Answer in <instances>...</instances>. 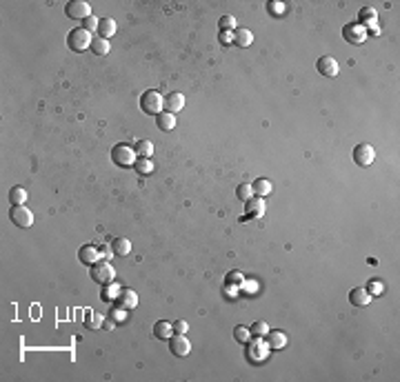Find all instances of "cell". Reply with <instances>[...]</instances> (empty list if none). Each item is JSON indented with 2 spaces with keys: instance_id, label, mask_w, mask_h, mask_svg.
<instances>
[{
  "instance_id": "6da1fadb",
  "label": "cell",
  "mask_w": 400,
  "mask_h": 382,
  "mask_svg": "<svg viewBox=\"0 0 400 382\" xmlns=\"http://www.w3.org/2000/svg\"><path fill=\"white\" fill-rule=\"evenodd\" d=\"M140 109L145 113H149V116H158V113H162V109H165V98H162L160 91L147 89L145 94L140 96Z\"/></svg>"
},
{
  "instance_id": "7a4b0ae2",
  "label": "cell",
  "mask_w": 400,
  "mask_h": 382,
  "mask_svg": "<svg viewBox=\"0 0 400 382\" xmlns=\"http://www.w3.org/2000/svg\"><path fill=\"white\" fill-rule=\"evenodd\" d=\"M111 160L118 164V167H133L136 164V149L127 142H118L111 147Z\"/></svg>"
},
{
  "instance_id": "3957f363",
  "label": "cell",
  "mask_w": 400,
  "mask_h": 382,
  "mask_svg": "<svg viewBox=\"0 0 400 382\" xmlns=\"http://www.w3.org/2000/svg\"><path fill=\"white\" fill-rule=\"evenodd\" d=\"M91 43H94L91 34L87 32L85 27H76L67 34V47L71 51H87V49H91Z\"/></svg>"
},
{
  "instance_id": "277c9868",
  "label": "cell",
  "mask_w": 400,
  "mask_h": 382,
  "mask_svg": "<svg viewBox=\"0 0 400 382\" xmlns=\"http://www.w3.org/2000/svg\"><path fill=\"white\" fill-rule=\"evenodd\" d=\"M114 278H116V271L107 260H98L91 265V280L94 282H98V285H111Z\"/></svg>"
},
{
  "instance_id": "5b68a950",
  "label": "cell",
  "mask_w": 400,
  "mask_h": 382,
  "mask_svg": "<svg viewBox=\"0 0 400 382\" xmlns=\"http://www.w3.org/2000/svg\"><path fill=\"white\" fill-rule=\"evenodd\" d=\"M9 220L16 227H20V229H27V227L34 225V214L25 205H14L12 211H9Z\"/></svg>"
},
{
  "instance_id": "8992f818",
  "label": "cell",
  "mask_w": 400,
  "mask_h": 382,
  "mask_svg": "<svg viewBox=\"0 0 400 382\" xmlns=\"http://www.w3.org/2000/svg\"><path fill=\"white\" fill-rule=\"evenodd\" d=\"M65 14L74 20H85V18L91 16V7H89V3H85V0H69L67 7H65Z\"/></svg>"
},
{
  "instance_id": "52a82bcc",
  "label": "cell",
  "mask_w": 400,
  "mask_h": 382,
  "mask_svg": "<svg viewBox=\"0 0 400 382\" xmlns=\"http://www.w3.org/2000/svg\"><path fill=\"white\" fill-rule=\"evenodd\" d=\"M169 351H171L173 355H178V358H184V355H189V351H191V342H189V338L184 333H176L169 338Z\"/></svg>"
},
{
  "instance_id": "ba28073f",
  "label": "cell",
  "mask_w": 400,
  "mask_h": 382,
  "mask_svg": "<svg viewBox=\"0 0 400 382\" xmlns=\"http://www.w3.org/2000/svg\"><path fill=\"white\" fill-rule=\"evenodd\" d=\"M373 158H376V151H373L371 144L360 142L353 149V162H356L358 167H369V164L373 162Z\"/></svg>"
},
{
  "instance_id": "9c48e42d",
  "label": "cell",
  "mask_w": 400,
  "mask_h": 382,
  "mask_svg": "<svg viewBox=\"0 0 400 382\" xmlns=\"http://www.w3.org/2000/svg\"><path fill=\"white\" fill-rule=\"evenodd\" d=\"M342 36H345L347 43L360 45V43H365V38H367V29L362 27V25H358V23H349V25L342 27Z\"/></svg>"
},
{
  "instance_id": "30bf717a",
  "label": "cell",
  "mask_w": 400,
  "mask_h": 382,
  "mask_svg": "<svg viewBox=\"0 0 400 382\" xmlns=\"http://www.w3.org/2000/svg\"><path fill=\"white\" fill-rule=\"evenodd\" d=\"M316 69L320 76H325V78H333V76H338V60L333 58V56H322V58H318L316 63Z\"/></svg>"
},
{
  "instance_id": "8fae6325",
  "label": "cell",
  "mask_w": 400,
  "mask_h": 382,
  "mask_svg": "<svg viewBox=\"0 0 400 382\" xmlns=\"http://www.w3.org/2000/svg\"><path fill=\"white\" fill-rule=\"evenodd\" d=\"M116 304L122 309L138 307V293L133 291V289H120V293H118V298H116Z\"/></svg>"
},
{
  "instance_id": "7c38bea8",
  "label": "cell",
  "mask_w": 400,
  "mask_h": 382,
  "mask_svg": "<svg viewBox=\"0 0 400 382\" xmlns=\"http://www.w3.org/2000/svg\"><path fill=\"white\" fill-rule=\"evenodd\" d=\"M371 293L367 291L365 287H356L349 291V302L353 304V307H367L369 302H371Z\"/></svg>"
},
{
  "instance_id": "4fadbf2b",
  "label": "cell",
  "mask_w": 400,
  "mask_h": 382,
  "mask_svg": "<svg viewBox=\"0 0 400 382\" xmlns=\"http://www.w3.org/2000/svg\"><path fill=\"white\" fill-rule=\"evenodd\" d=\"M98 247H94V245H83L78 249V260L83 262V265H94V262H98Z\"/></svg>"
},
{
  "instance_id": "5bb4252c",
  "label": "cell",
  "mask_w": 400,
  "mask_h": 382,
  "mask_svg": "<svg viewBox=\"0 0 400 382\" xmlns=\"http://www.w3.org/2000/svg\"><path fill=\"white\" fill-rule=\"evenodd\" d=\"M182 107H184V96L180 94V91H171V94L165 96V109H167L169 113L180 111Z\"/></svg>"
},
{
  "instance_id": "9a60e30c",
  "label": "cell",
  "mask_w": 400,
  "mask_h": 382,
  "mask_svg": "<svg viewBox=\"0 0 400 382\" xmlns=\"http://www.w3.org/2000/svg\"><path fill=\"white\" fill-rule=\"evenodd\" d=\"M232 40H234V45H236V47L245 49V47H249V45L254 43V36H251V32H249V29H234Z\"/></svg>"
},
{
  "instance_id": "2e32d148",
  "label": "cell",
  "mask_w": 400,
  "mask_h": 382,
  "mask_svg": "<svg viewBox=\"0 0 400 382\" xmlns=\"http://www.w3.org/2000/svg\"><path fill=\"white\" fill-rule=\"evenodd\" d=\"M245 205H247V216H256L258 218V216L265 214V200L260 196H251Z\"/></svg>"
},
{
  "instance_id": "e0dca14e",
  "label": "cell",
  "mask_w": 400,
  "mask_h": 382,
  "mask_svg": "<svg viewBox=\"0 0 400 382\" xmlns=\"http://www.w3.org/2000/svg\"><path fill=\"white\" fill-rule=\"evenodd\" d=\"M265 338H267V347L269 349H283L287 344V333L285 331H269Z\"/></svg>"
},
{
  "instance_id": "ac0fdd59",
  "label": "cell",
  "mask_w": 400,
  "mask_h": 382,
  "mask_svg": "<svg viewBox=\"0 0 400 382\" xmlns=\"http://www.w3.org/2000/svg\"><path fill=\"white\" fill-rule=\"evenodd\" d=\"M156 125H158L160 131H171V129L176 127V116H173V113H169V111L158 113V116H156Z\"/></svg>"
},
{
  "instance_id": "d6986e66",
  "label": "cell",
  "mask_w": 400,
  "mask_h": 382,
  "mask_svg": "<svg viewBox=\"0 0 400 382\" xmlns=\"http://www.w3.org/2000/svg\"><path fill=\"white\" fill-rule=\"evenodd\" d=\"M116 20L114 18H100V23H98V34H100V38H105V40H109L111 36L116 34Z\"/></svg>"
},
{
  "instance_id": "ffe728a7",
  "label": "cell",
  "mask_w": 400,
  "mask_h": 382,
  "mask_svg": "<svg viewBox=\"0 0 400 382\" xmlns=\"http://www.w3.org/2000/svg\"><path fill=\"white\" fill-rule=\"evenodd\" d=\"M173 333V327L169 322H165V320H158L156 324H153V335H156L158 340H169Z\"/></svg>"
},
{
  "instance_id": "44dd1931",
  "label": "cell",
  "mask_w": 400,
  "mask_h": 382,
  "mask_svg": "<svg viewBox=\"0 0 400 382\" xmlns=\"http://www.w3.org/2000/svg\"><path fill=\"white\" fill-rule=\"evenodd\" d=\"M251 189H254V196H260V198H265V196H269L274 187H271V182L267 178H258L254 180V184H251Z\"/></svg>"
},
{
  "instance_id": "7402d4cb",
  "label": "cell",
  "mask_w": 400,
  "mask_h": 382,
  "mask_svg": "<svg viewBox=\"0 0 400 382\" xmlns=\"http://www.w3.org/2000/svg\"><path fill=\"white\" fill-rule=\"evenodd\" d=\"M133 149H136L138 158H151L153 156V144H151V140H145V138L133 144Z\"/></svg>"
},
{
  "instance_id": "603a6c76",
  "label": "cell",
  "mask_w": 400,
  "mask_h": 382,
  "mask_svg": "<svg viewBox=\"0 0 400 382\" xmlns=\"http://www.w3.org/2000/svg\"><path fill=\"white\" fill-rule=\"evenodd\" d=\"M111 251H114L116 256H127L131 251V242L127 238H114L111 240Z\"/></svg>"
},
{
  "instance_id": "cb8c5ba5",
  "label": "cell",
  "mask_w": 400,
  "mask_h": 382,
  "mask_svg": "<svg viewBox=\"0 0 400 382\" xmlns=\"http://www.w3.org/2000/svg\"><path fill=\"white\" fill-rule=\"evenodd\" d=\"M102 322H105V316H100L98 311H87L85 313V327L87 329H98V327H102Z\"/></svg>"
},
{
  "instance_id": "d4e9b609",
  "label": "cell",
  "mask_w": 400,
  "mask_h": 382,
  "mask_svg": "<svg viewBox=\"0 0 400 382\" xmlns=\"http://www.w3.org/2000/svg\"><path fill=\"white\" fill-rule=\"evenodd\" d=\"M25 200H27V189L25 187H14L9 191V203L12 205H25Z\"/></svg>"
},
{
  "instance_id": "484cf974",
  "label": "cell",
  "mask_w": 400,
  "mask_h": 382,
  "mask_svg": "<svg viewBox=\"0 0 400 382\" xmlns=\"http://www.w3.org/2000/svg\"><path fill=\"white\" fill-rule=\"evenodd\" d=\"M133 169H136L140 175H149L151 171H153V162H151V158H138L136 160V164H133Z\"/></svg>"
},
{
  "instance_id": "4316f807",
  "label": "cell",
  "mask_w": 400,
  "mask_h": 382,
  "mask_svg": "<svg viewBox=\"0 0 400 382\" xmlns=\"http://www.w3.org/2000/svg\"><path fill=\"white\" fill-rule=\"evenodd\" d=\"M118 293H120V289L116 287V282H111V285H102L100 298H102L105 302H111V300H116V298H118Z\"/></svg>"
},
{
  "instance_id": "83f0119b",
  "label": "cell",
  "mask_w": 400,
  "mask_h": 382,
  "mask_svg": "<svg viewBox=\"0 0 400 382\" xmlns=\"http://www.w3.org/2000/svg\"><path fill=\"white\" fill-rule=\"evenodd\" d=\"M109 49H111V45H109V40H105V38H96L94 43H91V51H94L96 56L109 54Z\"/></svg>"
},
{
  "instance_id": "f1b7e54d",
  "label": "cell",
  "mask_w": 400,
  "mask_h": 382,
  "mask_svg": "<svg viewBox=\"0 0 400 382\" xmlns=\"http://www.w3.org/2000/svg\"><path fill=\"white\" fill-rule=\"evenodd\" d=\"M376 9H371V7H365V9H360V20H358V25H373L376 23Z\"/></svg>"
},
{
  "instance_id": "f546056e",
  "label": "cell",
  "mask_w": 400,
  "mask_h": 382,
  "mask_svg": "<svg viewBox=\"0 0 400 382\" xmlns=\"http://www.w3.org/2000/svg\"><path fill=\"white\" fill-rule=\"evenodd\" d=\"M251 338H265L267 333H269V327H267V322H263V320H258V322L251 324Z\"/></svg>"
},
{
  "instance_id": "4dcf8cb0",
  "label": "cell",
  "mask_w": 400,
  "mask_h": 382,
  "mask_svg": "<svg viewBox=\"0 0 400 382\" xmlns=\"http://www.w3.org/2000/svg\"><path fill=\"white\" fill-rule=\"evenodd\" d=\"M251 196H254V189H251V184L243 182V184H238V187H236V198L243 200V203H247Z\"/></svg>"
},
{
  "instance_id": "1f68e13d",
  "label": "cell",
  "mask_w": 400,
  "mask_h": 382,
  "mask_svg": "<svg viewBox=\"0 0 400 382\" xmlns=\"http://www.w3.org/2000/svg\"><path fill=\"white\" fill-rule=\"evenodd\" d=\"M234 338L238 340V342H249L251 340V331L247 327H236L234 329Z\"/></svg>"
},
{
  "instance_id": "d6a6232c",
  "label": "cell",
  "mask_w": 400,
  "mask_h": 382,
  "mask_svg": "<svg viewBox=\"0 0 400 382\" xmlns=\"http://www.w3.org/2000/svg\"><path fill=\"white\" fill-rule=\"evenodd\" d=\"M220 29H223V32H234V29H236V18L234 16H223V18H220Z\"/></svg>"
},
{
  "instance_id": "836d02e7",
  "label": "cell",
  "mask_w": 400,
  "mask_h": 382,
  "mask_svg": "<svg viewBox=\"0 0 400 382\" xmlns=\"http://www.w3.org/2000/svg\"><path fill=\"white\" fill-rule=\"evenodd\" d=\"M267 9H269L274 16H280V14L285 12V5L278 3V0H269V3H267Z\"/></svg>"
},
{
  "instance_id": "e575fe53",
  "label": "cell",
  "mask_w": 400,
  "mask_h": 382,
  "mask_svg": "<svg viewBox=\"0 0 400 382\" xmlns=\"http://www.w3.org/2000/svg\"><path fill=\"white\" fill-rule=\"evenodd\" d=\"M83 23H85L83 27H85L87 32L91 34V32H98V23H100V18H96V16H89V18H85Z\"/></svg>"
},
{
  "instance_id": "d590c367",
  "label": "cell",
  "mask_w": 400,
  "mask_h": 382,
  "mask_svg": "<svg viewBox=\"0 0 400 382\" xmlns=\"http://www.w3.org/2000/svg\"><path fill=\"white\" fill-rule=\"evenodd\" d=\"M243 280H245V278H243V273H240V271H232L227 276V285H236V287H238V285H243Z\"/></svg>"
},
{
  "instance_id": "8d00e7d4",
  "label": "cell",
  "mask_w": 400,
  "mask_h": 382,
  "mask_svg": "<svg viewBox=\"0 0 400 382\" xmlns=\"http://www.w3.org/2000/svg\"><path fill=\"white\" fill-rule=\"evenodd\" d=\"M125 313H127V309L116 307V309H111V311H109V316H114L116 322H122V320H125Z\"/></svg>"
},
{
  "instance_id": "74e56055",
  "label": "cell",
  "mask_w": 400,
  "mask_h": 382,
  "mask_svg": "<svg viewBox=\"0 0 400 382\" xmlns=\"http://www.w3.org/2000/svg\"><path fill=\"white\" fill-rule=\"evenodd\" d=\"M171 327H173V333H187V329H189L184 320H176V322H173Z\"/></svg>"
},
{
  "instance_id": "f35d334b",
  "label": "cell",
  "mask_w": 400,
  "mask_h": 382,
  "mask_svg": "<svg viewBox=\"0 0 400 382\" xmlns=\"http://www.w3.org/2000/svg\"><path fill=\"white\" fill-rule=\"evenodd\" d=\"M367 291L371 293V296H373V293H380V291H382V285H380L378 280H371V282H369V289H367Z\"/></svg>"
},
{
  "instance_id": "ab89813d",
  "label": "cell",
  "mask_w": 400,
  "mask_h": 382,
  "mask_svg": "<svg viewBox=\"0 0 400 382\" xmlns=\"http://www.w3.org/2000/svg\"><path fill=\"white\" fill-rule=\"evenodd\" d=\"M102 327H105V329H109V331H111V329H114L116 327V320H105V322H102Z\"/></svg>"
}]
</instances>
